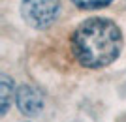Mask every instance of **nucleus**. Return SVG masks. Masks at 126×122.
<instances>
[{"instance_id": "1", "label": "nucleus", "mask_w": 126, "mask_h": 122, "mask_svg": "<svg viewBox=\"0 0 126 122\" xmlns=\"http://www.w3.org/2000/svg\"><path fill=\"white\" fill-rule=\"evenodd\" d=\"M70 45L79 66L100 69L119 58L122 51V32L111 19L90 17L75 27Z\"/></svg>"}, {"instance_id": "2", "label": "nucleus", "mask_w": 126, "mask_h": 122, "mask_svg": "<svg viewBox=\"0 0 126 122\" xmlns=\"http://www.w3.org/2000/svg\"><path fill=\"white\" fill-rule=\"evenodd\" d=\"M60 0H21V17L34 30H45L57 21Z\"/></svg>"}, {"instance_id": "3", "label": "nucleus", "mask_w": 126, "mask_h": 122, "mask_svg": "<svg viewBox=\"0 0 126 122\" xmlns=\"http://www.w3.org/2000/svg\"><path fill=\"white\" fill-rule=\"evenodd\" d=\"M15 103H17V109L25 117H30V118L38 117L43 111V107H45L42 92L28 85H21L15 90Z\"/></svg>"}, {"instance_id": "4", "label": "nucleus", "mask_w": 126, "mask_h": 122, "mask_svg": "<svg viewBox=\"0 0 126 122\" xmlns=\"http://www.w3.org/2000/svg\"><path fill=\"white\" fill-rule=\"evenodd\" d=\"M13 100H15V83L8 73H2L0 75V105H2L0 115L2 117L8 115Z\"/></svg>"}, {"instance_id": "5", "label": "nucleus", "mask_w": 126, "mask_h": 122, "mask_svg": "<svg viewBox=\"0 0 126 122\" xmlns=\"http://www.w3.org/2000/svg\"><path fill=\"white\" fill-rule=\"evenodd\" d=\"M79 10H102L113 4V0H72Z\"/></svg>"}]
</instances>
